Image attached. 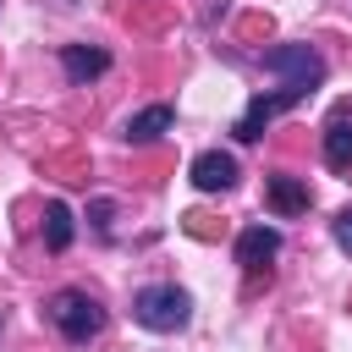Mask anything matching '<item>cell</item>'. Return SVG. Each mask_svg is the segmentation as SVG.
Returning a JSON list of instances; mask_svg holds the SVG:
<instances>
[{
  "label": "cell",
  "instance_id": "6da1fadb",
  "mask_svg": "<svg viewBox=\"0 0 352 352\" xmlns=\"http://www.w3.org/2000/svg\"><path fill=\"white\" fill-rule=\"evenodd\" d=\"M44 314H50V324H55L66 341H94V336L104 330V308H99V297L77 292V286L55 292V297L44 302Z\"/></svg>",
  "mask_w": 352,
  "mask_h": 352
},
{
  "label": "cell",
  "instance_id": "7a4b0ae2",
  "mask_svg": "<svg viewBox=\"0 0 352 352\" xmlns=\"http://www.w3.org/2000/svg\"><path fill=\"white\" fill-rule=\"evenodd\" d=\"M132 319H138L143 330L170 336V330H182V324L192 319V297H187L182 286H143V292L132 297Z\"/></svg>",
  "mask_w": 352,
  "mask_h": 352
},
{
  "label": "cell",
  "instance_id": "3957f363",
  "mask_svg": "<svg viewBox=\"0 0 352 352\" xmlns=\"http://www.w3.org/2000/svg\"><path fill=\"white\" fill-rule=\"evenodd\" d=\"M264 72H275L280 82L314 94V88L324 82V55H319L314 44H275V50H264Z\"/></svg>",
  "mask_w": 352,
  "mask_h": 352
},
{
  "label": "cell",
  "instance_id": "277c9868",
  "mask_svg": "<svg viewBox=\"0 0 352 352\" xmlns=\"http://www.w3.org/2000/svg\"><path fill=\"white\" fill-rule=\"evenodd\" d=\"M187 176H192L198 192H231V187H236V160H231L226 148H204Z\"/></svg>",
  "mask_w": 352,
  "mask_h": 352
},
{
  "label": "cell",
  "instance_id": "5b68a950",
  "mask_svg": "<svg viewBox=\"0 0 352 352\" xmlns=\"http://www.w3.org/2000/svg\"><path fill=\"white\" fill-rule=\"evenodd\" d=\"M275 253H280V231H275V226H248V231L236 236V264H242L248 275H258Z\"/></svg>",
  "mask_w": 352,
  "mask_h": 352
},
{
  "label": "cell",
  "instance_id": "8992f818",
  "mask_svg": "<svg viewBox=\"0 0 352 352\" xmlns=\"http://www.w3.org/2000/svg\"><path fill=\"white\" fill-rule=\"evenodd\" d=\"M60 66H66L72 82H94V77L110 72V55H104V50H88V44H66V50H60Z\"/></svg>",
  "mask_w": 352,
  "mask_h": 352
},
{
  "label": "cell",
  "instance_id": "52a82bcc",
  "mask_svg": "<svg viewBox=\"0 0 352 352\" xmlns=\"http://www.w3.org/2000/svg\"><path fill=\"white\" fill-rule=\"evenodd\" d=\"M324 165L330 170H352V116L336 110L330 126H324Z\"/></svg>",
  "mask_w": 352,
  "mask_h": 352
},
{
  "label": "cell",
  "instance_id": "ba28073f",
  "mask_svg": "<svg viewBox=\"0 0 352 352\" xmlns=\"http://www.w3.org/2000/svg\"><path fill=\"white\" fill-rule=\"evenodd\" d=\"M170 121H176V116H170V104H148V110H138V116L121 126V138H126V143H154V138H165V132H170Z\"/></svg>",
  "mask_w": 352,
  "mask_h": 352
},
{
  "label": "cell",
  "instance_id": "9c48e42d",
  "mask_svg": "<svg viewBox=\"0 0 352 352\" xmlns=\"http://www.w3.org/2000/svg\"><path fill=\"white\" fill-rule=\"evenodd\" d=\"M264 198H270L275 214H302V209H308V182H297V176H270V182H264Z\"/></svg>",
  "mask_w": 352,
  "mask_h": 352
},
{
  "label": "cell",
  "instance_id": "30bf717a",
  "mask_svg": "<svg viewBox=\"0 0 352 352\" xmlns=\"http://www.w3.org/2000/svg\"><path fill=\"white\" fill-rule=\"evenodd\" d=\"M44 242H50V253L72 248V209L66 204H44Z\"/></svg>",
  "mask_w": 352,
  "mask_h": 352
},
{
  "label": "cell",
  "instance_id": "8fae6325",
  "mask_svg": "<svg viewBox=\"0 0 352 352\" xmlns=\"http://www.w3.org/2000/svg\"><path fill=\"white\" fill-rule=\"evenodd\" d=\"M330 231H336V242H341V248L352 253V204H346V209H341V214L330 220Z\"/></svg>",
  "mask_w": 352,
  "mask_h": 352
},
{
  "label": "cell",
  "instance_id": "7c38bea8",
  "mask_svg": "<svg viewBox=\"0 0 352 352\" xmlns=\"http://www.w3.org/2000/svg\"><path fill=\"white\" fill-rule=\"evenodd\" d=\"M88 214H94V231H110V214H116V204H110V198H99Z\"/></svg>",
  "mask_w": 352,
  "mask_h": 352
}]
</instances>
